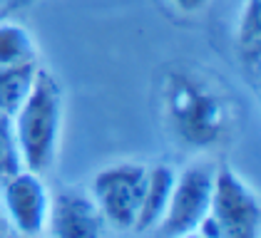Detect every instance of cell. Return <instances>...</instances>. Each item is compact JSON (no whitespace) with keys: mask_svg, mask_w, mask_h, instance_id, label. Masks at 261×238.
I'll use <instances>...</instances> for the list:
<instances>
[{"mask_svg":"<svg viewBox=\"0 0 261 238\" xmlns=\"http://www.w3.org/2000/svg\"><path fill=\"white\" fill-rule=\"evenodd\" d=\"M38 62V42L18 20H0V67Z\"/></svg>","mask_w":261,"mask_h":238,"instance_id":"10","label":"cell"},{"mask_svg":"<svg viewBox=\"0 0 261 238\" xmlns=\"http://www.w3.org/2000/svg\"><path fill=\"white\" fill-rule=\"evenodd\" d=\"M174 176L177 171L169 164H154L147 166V181H144V191H142V203L137 211V221H135V233H147L154 231L160 226L167 201L174 186Z\"/></svg>","mask_w":261,"mask_h":238,"instance_id":"8","label":"cell"},{"mask_svg":"<svg viewBox=\"0 0 261 238\" xmlns=\"http://www.w3.org/2000/svg\"><path fill=\"white\" fill-rule=\"evenodd\" d=\"M174 238H204L199 231H189V233H181V236H174Z\"/></svg>","mask_w":261,"mask_h":238,"instance_id":"15","label":"cell"},{"mask_svg":"<svg viewBox=\"0 0 261 238\" xmlns=\"http://www.w3.org/2000/svg\"><path fill=\"white\" fill-rule=\"evenodd\" d=\"M22 169L20 149H18V139L13 129V117L0 112V184L8 181L13 174H18Z\"/></svg>","mask_w":261,"mask_h":238,"instance_id":"12","label":"cell"},{"mask_svg":"<svg viewBox=\"0 0 261 238\" xmlns=\"http://www.w3.org/2000/svg\"><path fill=\"white\" fill-rule=\"evenodd\" d=\"M160 112L172 137L189 149H214L231 137L234 104L214 77L174 67L160 79Z\"/></svg>","mask_w":261,"mask_h":238,"instance_id":"1","label":"cell"},{"mask_svg":"<svg viewBox=\"0 0 261 238\" xmlns=\"http://www.w3.org/2000/svg\"><path fill=\"white\" fill-rule=\"evenodd\" d=\"M105 218L90 196L82 189H62L50 196V214L45 223L47 238H102Z\"/></svg>","mask_w":261,"mask_h":238,"instance_id":"7","label":"cell"},{"mask_svg":"<svg viewBox=\"0 0 261 238\" xmlns=\"http://www.w3.org/2000/svg\"><path fill=\"white\" fill-rule=\"evenodd\" d=\"M65 95L60 79L47 67H38L33 90L13 114V129L20 149L22 169L45 174L53 169L60 149Z\"/></svg>","mask_w":261,"mask_h":238,"instance_id":"2","label":"cell"},{"mask_svg":"<svg viewBox=\"0 0 261 238\" xmlns=\"http://www.w3.org/2000/svg\"><path fill=\"white\" fill-rule=\"evenodd\" d=\"M38 3H40V0H5V5H3V13H5V15L22 13V10H28V8L38 5Z\"/></svg>","mask_w":261,"mask_h":238,"instance_id":"14","label":"cell"},{"mask_svg":"<svg viewBox=\"0 0 261 238\" xmlns=\"http://www.w3.org/2000/svg\"><path fill=\"white\" fill-rule=\"evenodd\" d=\"M0 186H3V209H5L8 221L13 223V228L28 238L45 233L53 194L45 186L42 174L20 169Z\"/></svg>","mask_w":261,"mask_h":238,"instance_id":"6","label":"cell"},{"mask_svg":"<svg viewBox=\"0 0 261 238\" xmlns=\"http://www.w3.org/2000/svg\"><path fill=\"white\" fill-rule=\"evenodd\" d=\"M40 62H28V65H5L0 67V112L3 114H15L22 99L33 90V82L38 75Z\"/></svg>","mask_w":261,"mask_h":238,"instance_id":"11","label":"cell"},{"mask_svg":"<svg viewBox=\"0 0 261 238\" xmlns=\"http://www.w3.org/2000/svg\"><path fill=\"white\" fill-rule=\"evenodd\" d=\"M261 209L256 191L231 169L217 166L209 211L197 226L204 238H259Z\"/></svg>","mask_w":261,"mask_h":238,"instance_id":"3","label":"cell"},{"mask_svg":"<svg viewBox=\"0 0 261 238\" xmlns=\"http://www.w3.org/2000/svg\"><path fill=\"white\" fill-rule=\"evenodd\" d=\"M214 184V166L206 161H194L184 166L174 176V186L167 201L164 216L154 228L162 238H174L189 231H197L201 218L209 211Z\"/></svg>","mask_w":261,"mask_h":238,"instance_id":"5","label":"cell"},{"mask_svg":"<svg viewBox=\"0 0 261 238\" xmlns=\"http://www.w3.org/2000/svg\"><path fill=\"white\" fill-rule=\"evenodd\" d=\"M234 55L246 77L256 82L261 62V0H244L234 25Z\"/></svg>","mask_w":261,"mask_h":238,"instance_id":"9","label":"cell"},{"mask_svg":"<svg viewBox=\"0 0 261 238\" xmlns=\"http://www.w3.org/2000/svg\"><path fill=\"white\" fill-rule=\"evenodd\" d=\"M179 15H199L212 0H167Z\"/></svg>","mask_w":261,"mask_h":238,"instance_id":"13","label":"cell"},{"mask_svg":"<svg viewBox=\"0 0 261 238\" xmlns=\"http://www.w3.org/2000/svg\"><path fill=\"white\" fill-rule=\"evenodd\" d=\"M144 181H147V166L140 161L110 164L92 176L90 196L95 198L105 223H110L117 231L135 228Z\"/></svg>","mask_w":261,"mask_h":238,"instance_id":"4","label":"cell"}]
</instances>
